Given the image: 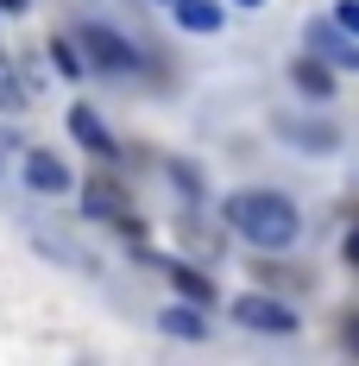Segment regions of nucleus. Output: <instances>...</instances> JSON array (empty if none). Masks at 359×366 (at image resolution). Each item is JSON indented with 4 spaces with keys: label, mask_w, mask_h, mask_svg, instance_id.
Wrapping results in <instances>:
<instances>
[{
    "label": "nucleus",
    "mask_w": 359,
    "mask_h": 366,
    "mask_svg": "<svg viewBox=\"0 0 359 366\" xmlns=\"http://www.w3.org/2000/svg\"><path fill=\"white\" fill-rule=\"evenodd\" d=\"M158 6H177V0H158Z\"/></svg>",
    "instance_id": "412c9836"
},
{
    "label": "nucleus",
    "mask_w": 359,
    "mask_h": 366,
    "mask_svg": "<svg viewBox=\"0 0 359 366\" xmlns=\"http://www.w3.org/2000/svg\"><path fill=\"white\" fill-rule=\"evenodd\" d=\"M0 13H6V6H0Z\"/></svg>",
    "instance_id": "4be33fe9"
},
{
    "label": "nucleus",
    "mask_w": 359,
    "mask_h": 366,
    "mask_svg": "<svg viewBox=\"0 0 359 366\" xmlns=\"http://www.w3.org/2000/svg\"><path fill=\"white\" fill-rule=\"evenodd\" d=\"M0 6H6V13H26V0H0Z\"/></svg>",
    "instance_id": "6ab92c4d"
},
{
    "label": "nucleus",
    "mask_w": 359,
    "mask_h": 366,
    "mask_svg": "<svg viewBox=\"0 0 359 366\" xmlns=\"http://www.w3.org/2000/svg\"><path fill=\"white\" fill-rule=\"evenodd\" d=\"M290 82H296V95H309V102H334V64H328L322 51L290 57Z\"/></svg>",
    "instance_id": "6e6552de"
},
{
    "label": "nucleus",
    "mask_w": 359,
    "mask_h": 366,
    "mask_svg": "<svg viewBox=\"0 0 359 366\" xmlns=\"http://www.w3.org/2000/svg\"><path fill=\"white\" fill-rule=\"evenodd\" d=\"M271 133L296 152H340V127L334 120H315V114H278Z\"/></svg>",
    "instance_id": "39448f33"
},
{
    "label": "nucleus",
    "mask_w": 359,
    "mask_h": 366,
    "mask_svg": "<svg viewBox=\"0 0 359 366\" xmlns=\"http://www.w3.org/2000/svg\"><path fill=\"white\" fill-rule=\"evenodd\" d=\"M158 329L171 335V341H208V316H202V303H171V310H158Z\"/></svg>",
    "instance_id": "1a4fd4ad"
},
{
    "label": "nucleus",
    "mask_w": 359,
    "mask_h": 366,
    "mask_svg": "<svg viewBox=\"0 0 359 366\" xmlns=\"http://www.w3.org/2000/svg\"><path fill=\"white\" fill-rule=\"evenodd\" d=\"M164 278L177 285V297L202 303V310L215 303V278H208V272H196V265H183V259H164Z\"/></svg>",
    "instance_id": "9b49d317"
},
{
    "label": "nucleus",
    "mask_w": 359,
    "mask_h": 366,
    "mask_svg": "<svg viewBox=\"0 0 359 366\" xmlns=\"http://www.w3.org/2000/svg\"><path fill=\"white\" fill-rule=\"evenodd\" d=\"M82 209H89L95 221H108V227H126V234H139V221H133V196H126V189H120L108 171L82 183Z\"/></svg>",
    "instance_id": "20e7f679"
},
{
    "label": "nucleus",
    "mask_w": 359,
    "mask_h": 366,
    "mask_svg": "<svg viewBox=\"0 0 359 366\" xmlns=\"http://www.w3.org/2000/svg\"><path fill=\"white\" fill-rule=\"evenodd\" d=\"M64 120H70V139H76L82 152H89V158H101V164H120V139L108 133V120L89 108V102H76V108L64 114Z\"/></svg>",
    "instance_id": "0eeeda50"
},
{
    "label": "nucleus",
    "mask_w": 359,
    "mask_h": 366,
    "mask_svg": "<svg viewBox=\"0 0 359 366\" xmlns=\"http://www.w3.org/2000/svg\"><path fill=\"white\" fill-rule=\"evenodd\" d=\"M233 6H246V13H252V6H265V0H233Z\"/></svg>",
    "instance_id": "aec40b11"
},
{
    "label": "nucleus",
    "mask_w": 359,
    "mask_h": 366,
    "mask_svg": "<svg viewBox=\"0 0 359 366\" xmlns=\"http://www.w3.org/2000/svg\"><path fill=\"white\" fill-rule=\"evenodd\" d=\"M340 259H347V265H353V272H359V221H353V227H347V234H340Z\"/></svg>",
    "instance_id": "f3484780"
},
{
    "label": "nucleus",
    "mask_w": 359,
    "mask_h": 366,
    "mask_svg": "<svg viewBox=\"0 0 359 366\" xmlns=\"http://www.w3.org/2000/svg\"><path fill=\"white\" fill-rule=\"evenodd\" d=\"M177 26L183 32H221L227 26V6L221 0H177Z\"/></svg>",
    "instance_id": "f8f14e48"
},
{
    "label": "nucleus",
    "mask_w": 359,
    "mask_h": 366,
    "mask_svg": "<svg viewBox=\"0 0 359 366\" xmlns=\"http://www.w3.org/2000/svg\"><path fill=\"white\" fill-rule=\"evenodd\" d=\"M51 64H57V76H70V82H82V76L95 70V64H89V51H82L76 38H51Z\"/></svg>",
    "instance_id": "ddd939ff"
},
{
    "label": "nucleus",
    "mask_w": 359,
    "mask_h": 366,
    "mask_svg": "<svg viewBox=\"0 0 359 366\" xmlns=\"http://www.w3.org/2000/svg\"><path fill=\"white\" fill-rule=\"evenodd\" d=\"M171 183H177L183 196H196V202H202V171H189V164H171Z\"/></svg>",
    "instance_id": "2eb2a0df"
},
{
    "label": "nucleus",
    "mask_w": 359,
    "mask_h": 366,
    "mask_svg": "<svg viewBox=\"0 0 359 366\" xmlns=\"http://www.w3.org/2000/svg\"><path fill=\"white\" fill-rule=\"evenodd\" d=\"M303 38H309V51H322L334 70H353L359 76V32H347L340 19H309Z\"/></svg>",
    "instance_id": "423d86ee"
},
{
    "label": "nucleus",
    "mask_w": 359,
    "mask_h": 366,
    "mask_svg": "<svg viewBox=\"0 0 359 366\" xmlns=\"http://www.w3.org/2000/svg\"><path fill=\"white\" fill-rule=\"evenodd\" d=\"M233 322L252 329V335H303V316L271 291H240L233 297Z\"/></svg>",
    "instance_id": "f03ea898"
},
{
    "label": "nucleus",
    "mask_w": 359,
    "mask_h": 366,
    "mask_svg": "<svg viewBox=\"0 0 359 366\" xmlns=\"http://www.w3.org/2000/svg\"><path fill=\"white\" fill-rule=\"evenodd\" d=\"M340 347L359 360V310H347V316H340Z\"/></svg>",
    "instance_id": "dca6fc26"
},
{
    "label": "nucleus",
    "mask_w": 359,
    "mask_h": 366,
    "mask_svg": "<svg viewBox=\"0 0 359 366\" xmlns=\"http://www.w3.org/2000/svg\"><path fill=\"white\" fill-rule=\"evenodd\" d=\"M0 114H26V82L6 64V51H0Z\"/></svg>",
    "instance_id": "4468645a"
},
{
    "label": "nucleus",
    "mask_w": 359,
    "mask_h": 366,
    "mask_svg": "<svg viewBox=\"0 0 359 366\" xmlns=\"http://www.w3.org/2000/svg\"><path fill=\"white\" fill-rule=\"evenodd\" d=\"M221 215L258 253H284L303 234V215H296V202H290L284 189H227L221 196Z\"/></svg>",
    "instance_id": "f257e3e1"
},
{
    "label": "nucleus",
    "mask_w": 359,
    "mask_h": 366,
    "mask_svg": "<svg viewBox=\"0 0 359 366\" xmlns=\"http://www.w3.org/2000/svg\"><path fill=\"white\" fill-rule=\"evenodd\" d=\"M76 44L89 51V64L101 76H133L139 70V51L113 32V26H101V19H82V26H76Z\"/></svg>",
    "instance_id": "7ed1b4c3"
},
{
    "label": "nucleus",
    "mask_w": 359,
    "mask_h": 366,
    "mask_svg": "<svg viewBox=\"0 0 359 366\" xmlns=\"http://www.w3.org/2000/svg\"><path fill=\"white\" fill-rule=\"evenodd\" d=\"M26 183H32L38 196H64L76 177H70L64 158H51V152H26Z\"/></svg>",
    "instance_id": "9d476101"
},
{
    "label": "nucleus",
    "mask_w": 359,
    "mask_h": 366,
    "mask_svg": "<svg viewBox=\"0 0 359 366\" xmlns=\"http://www.w3.org/2000/svg\"><path fill=\"white\" fill-rule=\"evenodd\" d=\"M334 19H340L347 32H359V0H334Z\"/></svg>",
    "instance_id": "a211bd4d"
}]
</instances>
